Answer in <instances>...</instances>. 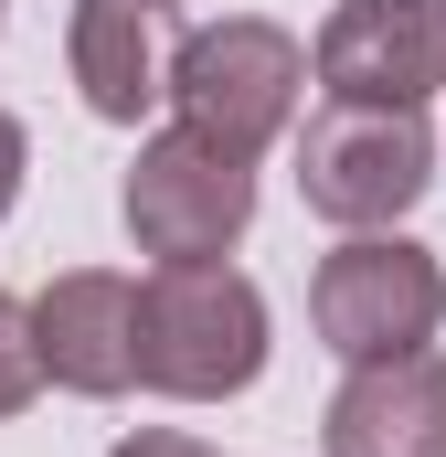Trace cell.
Here are the masks:
<instances>
[{
  "mask_svg": "<svg viewBox=\"0 0 446 457\" xmlns=\"http://www.w3.org/2000/svg\"><path fill=\"white\" fill-rule=\"evenodd\" d=\"M266 372V298L234 266H149L138 277V383L170 404H223Z\"/></svg>",
  "mask_w": 446,
  "mask_h": 457,
  "instance_id": "obj_1",
  "label": "cell"
},
{
  "mask_svg": "<svg viewBox=\"0 0 446 457\" xmlns=\"http://www.w3.org/2000/svg\"><path fill=\"white\" fill-rule=\"evenodd\" d=\"M298 96H309V43L287 21L234 11V21H202V32L170 43V107H181V128L234 149V160H255L266 138H287Z\"/></svg>",
  "mask_w": 446,
  "mask_h": 457,
  "instance_id": "obj_2",
  "label": "cell"
},
{
  "mask_svg": "<svg viewBox=\"0 0 446 457\" xmlns=\"http://www.w3.org/2000/svg\"><path fill=\"white\" fill-rule=\"evenodd\" d=\"M298 192L309 213L340 234H393L425 192H436V138L425 107H319L298 128Z\"/></svg>",
  "mask_w": 446,
  "mask_h": 457,
  "instance_id": "obj_3",
  "label": "cell"
},
{
  "mask_svg": "<svg viewBox=\"0 0 446 457\" xmlns=\"http://www.w3.org/2000/svg\"><path fill=\"white\" fill-rule=\"evenodd\" d=\"M436 320H446V266L415 234H351V245L319 255V277H309V330L351 372L361 361L436 351Z\"/></svg>",
  "mask_w": 446,
  "mask_h": 457,
  "instance_id": "obj_4",
  "label": "cell"
},
{
  "mask_svg": "<svg viewBox=\"0 0 446 457\" xmlns=\"http://www.w3.org/2000/svg\"><path fill=\"white\" fill-rule=\"evenodd\" d=\"M117 213L138 234V255H160V266H223L255 224V160H234L192 128H160V138H138Z\"/></svg>",
  "mask_w": 446,
  "mask_h": 457,
  "instance_id": "obj_5",
  "label": "cell"
},
{
  "mask_svg": "<svg viewBox=\"0 0 446 457\" xmlns=\"http://www.w3.org/2000/svg\"><path fill=\"white\" fill-rule=\"evenodd\" d=\"M309 64L340 107H425L446 86V0H340Z\"/></svg>",
  "mask_w": 446,
  "mask_h": 457,
  "instance_id": "obj_6",
  "label": "cell"
},
{
  "mask_svg": "<svg viewBox=\"0 0 446 457\" xmlns=\"http://www.w3.org/2000/svg\"><path fill=\"white\" fill-rule=\"evenodd\" d=\"M32 341H43V383L107 404L138 383V287L117 266H64L32 298Z\"/></svg>",
  "mask_w": 446,
  "mask_h": 457,
  "instance_id": "obj_7",
  "label": "cell"
},
{
  "mask_svg": "<svg viewBox=\"0 0 446 457\" xmlns=\"http://www.w3.org/2000/svg\"><path fill=\"white\" fill-rule=\"evenodd\" d=\"M330 457H446V351L361 361L319 415Z\"/></svg>",
  "mask_w": 446,
  "mask_h": 457,
  "instance_id": "obj_8",
  "label": "cell"
},
{
  "mask_svg": "<svg viewBox=\"0 0 446 457\" xmlns=\"http://www.w3.org/2000/svg\"><path fill=\"white\" fill-rule=\"evenodd\" d=\"M64 64H75V96L138 128V117L170 96V32H160V0H75L64 11Z\"/></svg>",
  "mask_w": 446,
  "mask_h": 457,
  "instance_id": "obj_9",
  "label": "cell"
},
{
  "mask_svg": "<svg viewBox=\"0 0 446 457\" xmlns=\"http://www.w3.org/2000/svg\"><path fill=\"white\" fill-rule=\"evenodd\" d=\"M43 394V341H32V309L0 287V415H21Z\"/></svg>",
  "mask_w": 446,
  "mask_h": 457,
  "instance_id": "obj_10",
  "label": "cell"
},
{
  "mask_svg": "<svg viewBox=\"0 0 446 457\" xmlns=\"http://www.w3.org/2000/svg\"><path fill=\"white\" fill-rule=\"evenodd\" d=\"M107 457H223L213 436H181V426H138V436H117Z\"/></svg>",
  "mask_w": 446,
  "mask_h": 457,
  "instance_id": "obj_11",
  "label": "cell"
},
{
  "mask_svg": "<svg viewBox=\"0 0 446 457\" xmlns=\"http://www.w3.org/2000/svg\"><path fill=\"white\" fill-rule=\"evenodd\" d=\"M21 170H32V138H21V117L0 107V213L21 203Z\"/></svg>",
  "mask_w": 446,
  "mask_h": 457,
  "instance_id": "obj_12",
  "label": "cell"
}]
</instances>
